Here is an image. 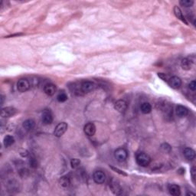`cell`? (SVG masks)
<instances>
[{
    "label": "cell",
    "instance_id": "cell-1",
    "mask_svg": "<svg viewBox=\"0 0 196 196\" xmlns=\"http://www.w3.org/2000/svg\"><path fill=\"white\" fill-rule=\"evenodd\" d=\"M136 160L137 164L143 167H146L148 166L150 164V162H151V158L146 153H140L136 155Z\"/></svg>",
    "mask_w": 196,
    "mask_h": 196
},
{
    "label": "cell",
    "instance_id": "cell-2",
    "mask_svg": "<svg viewBox=\"0 0 196 196\" xmlns=\"http://www.w3.org/2000/svg\"><path fill=\"white\" fill-rule=\"evenodd\" d=\"M114 157L119 162H124L128 157V153L125 149L119 148L114 152Z\"/></svg>",
    "mask_w": 196,
    "mask_h": 196
},
{
    "label": "cell",
    "instance_id": "cell-3",
    "mask_svg": "<svg viewBox=\"0 0 196 196\" xmlns=\"http://www.w3.org/2000/svg\"><path fill=\"white\" fill-rule=\"evenodd\" d=\"M42 121L44 124L49 125L53 122V114L50 110H45L42 113Z\"/></svg>",
    "mask_w": 196,
    "mask_h": 196
},
{
    "label": "cell",
    "instance_id": "cell-4",
    "mask_svg": "<svg viewBox=\"0 0 196 196\" xmlns=\"http://www.w3.org/2000/svg\"><path fill=\"white\" fill-rule=\"evenodd\" d=\"M67 124L64 122L60 123L59 124L57 125L55 127V131H54V135L57 137H61L64 134V132L67 131Z\"/></svg>",
    "mask_w": 196,
    "mask_h": 196
},
{
    "label": "cell",
    "instance_id": "cell-5",
    "mask_svg": "<svg viewBox=\"0 0 196 196\" xmlns=\"http://www.w3.org/2000/svg\"><path fill=\"white\" fill-rule=\"evenodd\" d=\"M17 112V110L13 107H6L2 108L1 111V117L2 118H8L14 116Z\"/></svg>",
    "mask_w": 196,
    "mask_h": 196
},
{
    "label": "cell",
    "instance_id": "cell-6",
    "mask_svg": "<svg viewBox=\"0 0 196 196\" xmlns=\"http://www.w3.org/2000/svg\"><path fill=\"white\" fill-rule=\"evenodd\" d=\"M169 85L173 89H179L180 87L182 86V80L180 78L177 76H172L171 78H169L168 81Z\"/></svg>",
    "mask_w": 196,
    "mask_h": 196
},
{
    "label": "cell",
    "instance_id": "cell-7",
    "mask_svg": "<svg viewBox=\"0 0 196 196\" xmlns=\"http://www.w3.org/2000/svg\"><path fill=\"white\" fill-rule=\"evenodd\" d=\"M93 179L96 184H103L106 181V175L102 171H96L93 172Z\"/></svg>",
    "mask_w": 196,
    "mask_h": 196
},
{
    "label": "cell",
    "instance_id": "cell-8",
    "mask_svg": "<svg viewBox=\"0 0 196 196\" xmlns=\"http://www.w3.org/2000/svg\"><path fill=\"white\" fill-rule=\"evenodd\" d=\"M30 87V83L27 79H20L17 83V89L20 92L27 91Z\"/></svg>",
    "mask_w": 196,
    "mask_h": 196
},
{
    "label": "cell",
    "instance_id": "cell-9",
    "mask_svg": "<svg viewBox=\"0 0 196 196\" xmlns=\"http://www.w3.org/2000/svg\"><path fill=\"white\" fill-rule=\"evenodd\" d=\"M110 188H111L112 192L115 194H121L123 193V189H122L121 186L115 179H112L111 182H110Z\"/></svg>",
    "mask_w": 196,
    "mask_h": 196
},
{
    "label": "cell",
    "instance_id": "cell-10",
    "mask_svg": "<svg viewBox=\"0 0 196 196\" xmlns=\"http://www.w3.org/2000/svg\"><path fill=\"white\" fill-rule=\"evenodd\" d=\"M95 88V84L91 81H84L81 85V91L83 93H90Z\"/></svg>",
    "mask_w": 196,
    "mask_h": 196
},
{
    "label": "cell",
    "instance_id": "cell-11",
    "mask_svg": "<svg viewBox=\"0 0 196 196\" xmlns=\"http://www.w3.org/2000/svg\"><path fill=\"white\" fill-rule=\"evenodd\" d=\"M127 103L123 100H119L114 104V108L116 111L120 113H124L127 109Z\"/></svg>",
    "mask_w": 196,
    "mask_h": 196
},
{
    "label": "cell",
    "instance_id": "cell-12",
    "mask_svg": "<svg viewBox=\"0 0 196 196\" xmlns=\"http://www.w3.org/2000/svg\"><path fill=\"white\" fill-rule=\"evenodd\" d=\"M84 132L86 135L89 136H92L96 132V126L92 123H87L84 127Z\"/></svg>",
    "mask_w": 196,
    "mask_h": 196
},
{
    "label": "cell",
    "instance_id": "cell-13",
    "mask_svg": "<svg viewBox=\"0 0 196 196\" xmlns=\"http://www.w3.org/2000/svg\"><path fill=\"white\" fill-rule=\"evenodd\" d=\"M176 114L180 118L186 117L188 114V110L182 105H178L176 107Z\"/></svg>",
    "mask_w": 196,
    "mask_h": 196
},
{
    "label": "cell",
    "instance_id": "cell-14",
    "mask_svg": "<svg viewBox=\"0 0 196 196\" xmlns=\"http://www.w3.org/2000/svg\"><path fill=\"white\" fill-rule=\"evenodd\" d=\"M56 86L53 84H47L44 87V92L46 93L48 96H53L56 92Z\"/></svg>",
    "mask_w": 196,
    "mask_h": 196
},
{
    "label": "cell",
    "instance_id": "cell-15",
    "mask_svg": "<svg viewBox=\"0 0 196 196\" xmlns=\"http://www.w3.org/2000/svg\"><path fill=\"white\" fill-rule=\"evenodd\" d=\"M168 190L169 191L170 194H172V195L178 196L180 195L181 194L180 187L177 185H175V184H172V185H169Z\"/></svg>",
    "mask_w": 196,
    "mask_h": 196
},
{
    "label": "cell",
    "instance_id": "cell-16",
    "mask_svg": "<svg viewBox=\"0 0 196 196\" xmlns=\"http://www.w3.org/2000/svg\"><path fill=\"white\" fill-rule=\"evenodd\" d=\"M183 155L188 160H193L195 158V152L191 148H185L183 151Z\"/></svg>",
    "mask_w": 196,
    "mask_h": 196
},
{
    "label": "cell",
    "instance_id": "cell-17",
    "mask_svg": "<svg viewBox=\"0 0 196 196\" xmlns=\"http://www.w3.org/2000/svg\"><path fill=\"white\" fill-rule=\"evenodd\" d=\"M22 126H23L24 129L27 131H31L33 129L35 126V123L33 120L31 119H28V120H25L22 123Z\"/></svg>",
    "mask_w": 196,
    "mask_h": 196
},
{
    "label": "cell",
    "instance_id": "cell-18",
    "mask_svg": "<svg viewBox=\"0 0 196 196\" xmlns=\"http://www.w3.org/2000/svg\"><path fill=\"white\" fill-rule=\"evenodd\" d=\"M174 14H175V16H176V17L179 19V20H181L182 22H184L185 24L188 25V22H187L186 19H185V18L184 17L183 14H182V10H181L179 7L176 6V5L174 7Z\"/></svg>",
    "mask_w": 196,
    "mask_h": 196
},
{
    "label": "cell",
    "instance_id": "cell-19",
    "mask_svg": "<svg viewBox=\"0 0 196 196\" xmlns=\"http://www.w3.org/2000/svg\"><path fill=\"white\" fill-rule=\"evenodd\" d=\"M140 110H141V112L143 114H148L152 111V106L148 102H144V103H143L141 104Z\"/></svg>",
    "mask_w": 196,
    "mask_h": 196
},
{
    "label": "cell",
    "instance_id": "cell-20",
    "mask_svg": "<svg viewBox=\"0 0 196 196\" xmlns=\"http://www.w3.org/2000/svg\"><path fill=\"white\" fill-rule=\"evenodd\" d=\"M15 143V139L13 136L7 135L4 137L3 140V144L5 147H9L12 145L14 144Z\"/></svg>",
    "mask_w": 196,
    "mask_h": 196
},
{
    "label": "cell",
    "instance_id": "cell-21",
    "mask_svg": "<svg viewBox=\"0 0 196 196\" xmlns=\"http://www.w3.org/2000/svg\"><path fill=\"white\" fill-rule=\"evenodd\" d=\"M181 67L183 70L188 71L191 67V62L188 58H183L181 61Z\"/></svg>",
    "mask_w": 196,
    "mask_h": 196
},
{
    "label": "cell",
    "instance_id": "cell-22",
    "mask_svg": "<svg viewBox=\"0 0 196 196\" xmlns=\"http://www.w3.org/2000/svg\"><path fill=\"white\" fill-rule=\"evenodd\" d=\"M60 185L64 188H67L71 184V179L68 176H63L59 180Z\"/></svg>",
    "mask_w": 196,
    "mask_h": 196
},
{
    "label": "cell",
    "instance_id": "cell-23",
    "mask_svg": "<svg viewBox=\"0 0 196 196\" xmlns=\"http://www.w3.org/2000/svg\"><path fill=\"white\" fill-rule=\"evenodd\" d=\"M179 4L182 6L188 8V7L192 6L193 4H194V1H192V0H181L179 2Z\"/></svg>",
    "mask_w": 196,
    "mask_h": 196
},
{
    "label": "cell",
    "instance_id": "cell-24",
    "mask_svg": "<svg viewBox=\"0 0 196 196\" xmlns=\"http://www.w3.org/2000/svg\"><path fill=\"white\" fill-rule=\"evenodd\" d=\"M57 100L59 102H61V103L65 102L66 100H67V94H66L65 93H64V92H61V93H60L58 95V96H57Z\"/></svg>",
    "mask_w": 196,
    "mask_h": 196
},
{
    "label": "cell",
    "instance_id": "cell-25",
    "mask_svg": "<svg viewBox=\"0 0 196 196\" xmlns=\"http://www.w3.org/2000/svg\"><path fill=\"white\" fill-rule=\"evenodd\" d=\"M81 165V160L78 159H73L71 161V165L73 169H77Z\"/></svg>",
    "mask_w": 196,
    "mask_h": 196
},
{
    "label": "cell",
    "instance_id": "cell-26",
    "mask_svg": "<svg viewBox=\"0 0 196 196\" xmlns=\"http://www.w3.org/2000/svg\"><path fill=\"white\" fill-rule=\"evenodd\" d=\"M29 165L31 168H37L38 167V162L37 160L35 159V158L34 157H31L29 159Z\"/></svg>",
    "mask_w": 196,
    "mask_h": 196
},
{
    "label": "cell",
    "instance_id": "cell-27",
    "mask_svg": "<svg viewBox=\"0 0 196 196\" xmlns=\"http://www.w3.org/2000/svg\"><path fill=\"white\" fill-rule=\"evenodd\" d=\"M161 149H162L164 152H165V153H169L172 150L171 146H170L168 143H163V144L161 146Z\"/></svg>",
    "mask_w": 196,
    "mask_h": 196
},
{
    "label": "cell",
    "instance_id": "cell-28",
    "mask_svg": "<svg viewBox=\"0 0 196 196\" xmlns=\"http://www.w3.org/2000/svg\"><path fill=\"white\" fill-rule=\"evenodd\" d=\"M110 166H111V168L112 169L114 170V171H115L116 172L119 173V174H120V175H122V176H127V174H126V173L125 172H123V171H122V170L119 169L118 168H116V167L112 166V165H110Z\"/></svg>",
    "mask_w": 196,
    "mask_h": 196
},
{
    "label": "cell",
    "instance_id": "cell-29",
    "mask_svg": "<svg viewBox=\"0 0 196 196\" xmlns=\"http://www.w3.org/2000/svg\"><path fill=\"white\" fill-rule=\"evenodd\" d=\"M191 179H192L193 182L194 183H195V173H196V169H195V167L193 166L192 168L191 169Z\"/></svg>",
    "mask_w": 196,
    "mask_h": 196
},
{
    "label": "cell",
    "instance_id": "cell-30",
    "mask_svg": "<svg viewBox=\"0 0 196 196\" xmlns=\"http://www.w3.org/2000/svg\"><path fill=\"white\" fill-rule=\"evenodd\" d=\"M19 175L22 177H26L28 175V170L26 169H22L19 171Z\"/></svg>",
    "mask_w": 196,
    "mask_h": 196
},
{
    "label": "cell",
    "instance_id": "cell-31",
    "mask_svg": "<svg viewBox=\"0 0 196 196\" xmlns=\"http://www.w3.org/2000/svg\"><path fill=\"white\" fill-rule=\"evenodd\" d=\"M188 87H189L190 90H191L192 91H194L196 90V82L195 81H192L189 83L188 84Z\"/></svg>",
    "mask_w": 196,
    "mask_h": 196
},
{
    "label": "cell",
    "instance_id": "cell-32",
    "mask_svg": "<svg viewBox=\"0 0 196 196\" xmlns=\"http://www.w3.org/2000/svg\"><path fill=\"white\" fill-rule=\"evenodd\" d=\"M158 76H159V78H161V79L163 80V81H168V80H169L168 76H167V75L165 74H164V73H159V74H158Z\"/></svg>",
    "mask_w": 196,
    "mask_h": 196
},
{
    "label": "cell",
    "instance_id": "cell-33",
    "mask_svg": "<svg viewBox=\"0 0 196 196\" xmlns=\"http://www.w3.org/2000/svg\"><path fill=\"white\" fill-rule=\"evenodd\" d=\"M20 156H22V157H26V156H28V152L26 150H21Z\"/></svg>",
    "mask_w": 196,
    "mask_h": 196
},
{
    "label": "cell",
    "instance_id": "cell-34",
    "mask_svg": "<svg viewBox=\"0 0 196 196\" xmlns=\"http://www.w3.org/2000/svg\"><path fill=\"white\" fill-rule=\"evenodd\" d=\"M3 101H4V96L2 95H1V105L3 104Z\"/></svg>",
    "mask_w": 196,
    "mask_h": 196
},
{
    "label": "cell",
    "instance_id": "cell-35",
    "mask_svg": "<svg viewBox=\"0 0 196 196\" xmlns=\"http://www.w3.org/2000/svg\"><path fill=\"white\" fill-rule=\"evenodd\" d=\"M187 195H194V193L188 192V193H187Z\"/></svg>",
    "mask_w": 196,
    "mask_h": 196
}]
</instances>
